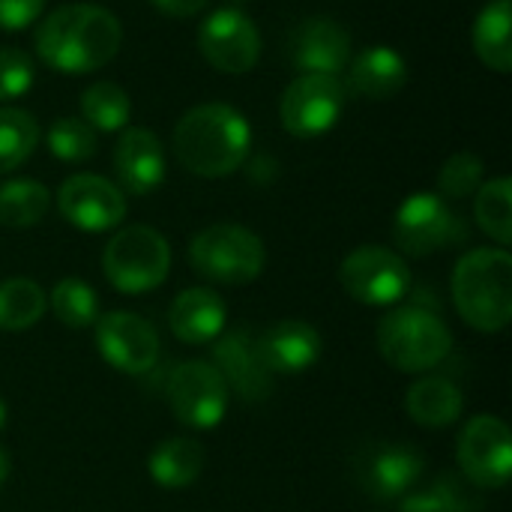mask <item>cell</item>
<instances>
[{"label": "cell", "instance_id": "22", "mask_svg": "<svg viewBox=\"0 0 512 512\" xmlns=\"http://www.w3.org/2000/svg\"><path fill=\"white\" fill-rule=\"evenodd\" d=\"M405 408H408V417L417 426L444 429V426H453L462 417L465 396L450 378H423L408 390Z\"/></svg>", "mask_w": 512, "mask_h": 512}, {"label": "cell", "instance_id": "26", "mask_svg": "<svg viewBox=\"0 0 512 512\" xmlns=\"http://www.w3.org/2000/svg\"><path fill=\"white\" fill-rule=\"evenodd\" d=\"M51 207V192L39 180H9L0 186V225L3 228H33L45 219Z\"/></svg>", "mask_w": 512, "mask_h": 512}, {"label": "cell", "instance_id": "38", "mask_svg": "<svg viewBox=\"0 0 512 512\" xmlns=\"http://www.w3.org/2000/svg\"><path fill=\"white\" fill-rule=\"evenodd\" d=\"M6 417H9V408H6V399L0 396V429L6 426Z\"/></svg>", "mask_w": 512, "mask_h": 512}, {"label": "cell", "instance_id": "8", "mask_svg": "<svg viewBox=\"0 0 512 512\" xmlns=\"http://www.w3.org/2000/svg\"><path fill=\"white\" fill-rule=\"evenodd\" d=\"M342 288L363 306H393L408 297L414 279L402 255L384 246H360L339 267Z\"/></svg>", "mask_w": 512, "mask_h": 512}, {"label": "cell", "instance_id": "1", "mask_svg": "<svg viewBox=\"0 0 512 512\" xmlns=\"http://www.w3.org/2000/svg\"><path fill=\"white\" fill-rule=\"evenodd\" d=\"M123 27L114 12L96 3L54 9L36 27V54L57 72L84 75L102 69L120 51Z\"/></svg>", "mask_w": 512, "mask_h": 512}, {"label": "cell", "instance_id": "35", "mask_svg": "<svg viewBox=\"0 0 512 512\" xmlns=\"http://www.w3.org/2000/svg\"><path fill=\"white\" fill-rule=\"evenodd\" d=\"M45 0H0V27L3 30H24L42 12Z\"/></svg>", "mask_w": 512, "mask_h": 512}, {"label": "cell", "instance_id": "34", "mask_svg": "<svg viewBox=\"0 0 512 512\" xmlns=\"http://www.w3.org/2000/svg\"><path fill=\"white\" fill-rule=\"evenodd\" d=\"M33 84V60L21 48H0V102L18 99Z\"/></svg>", "mask_w": 512, "mask_h": 512}, {"label": "cell", "instance_id": "32", "mask_svg": "<svg viewBox=\"0 0 512 512\" xmlns=\"http://www.w3.org/2000/svg\"><path fill=\"white\" fill-rule=\"evenodd\" d=\"M48 150L51 156L63 159V162H84L96 153V129L90 123H84L81 117H60L51 123L48 135Z\"/></svg>", "mask_w": 512, "mask_h": 512}, {"label": "cell", "instance_id": "36", "mask_svg": "<svg viewBox=\"0 0 512 512\" xmlns=\"http://www.w3.org/2000/svg\"><path fill=\"white\" fill-rule=\"evenodd\" d=\"M159 12L171 15V18H192L198 15L210 0H150Z\"/></svg>", "mask_w": 512, "mask_h": 512}, {"label": "cell", "instance_id": "15", "mask_svg": "<svg viewBox=\"0 0 512 512\" xmlns=\"http://www.w3.org/2000/svg\"><path fill=\"white\" fill-rule=\"evenodd\" d=\"M96 348L123 375H147L159 363V336L135 312H105L96 318Z\"/></svg>", "mask_w": 512, "mask_h": 512}, {"label": "cell", "instance_id": "7", "mask_svg": "<svg viewBox=\"0 0 512 512\" xmlns=\"http://www.w3.org/2000/svg\"><path fill=\"white\" fill-rule=\"evenodd\" d=\"M162 396L171 414L189 429H213L228 411V387L210 363L186 360L165 375Z\"/></svg>", "mask_w": 512, "mask_h": 512}, {"label": "cell", "instance_id": "29", "mask_svg": "<svg viewBox=\"0 0 512 512\" xmlns=\"http://www.w3.org/2000/svg\"><path fill=\"white\" fill-rule=\"evenodd\" d=\"M477 225L501 246L507 249L512 243V183L510 177H495L477 189L474 201Z\"/></svg>", "mask_w": 512, "mask_h": 512}, {"label": "cell", "instance_id": "24", "mask_svg": "<svg viewBox=\"0 0 512 512\" xmlns=\"http://www.w3.org/2000/svg\"><path fill=\"white\" fill-rule=\"evenodd\" d=\"M510 21V0H492V3L480 12V18H477V24H474V51H477V57H480L489 69H495V72H501V75H507L512 69Z\"/></svg>", "mask_w": 512, "mask_h": 512}, {"label": "cell", "instance_id": "27", "mask_svg": "<svg viewBox=\"0 0 512 512\" xmlns=\"http://www.w3.org/2000/svg\"><path fill=\"white\" fill-rule=\"evenodd\" d=\"M48 309L45 291L33 279H6L0 282V330L18 333L42 321Z\"/></svg>", "mask_w": 512, "mask_h": 512}, {"label": "cell", "instance_id": "9", "mask_svg": "<svg viewBox=\"0 0 512 512\" xmlns=\"http://www.w3.org/2000/svg\"><path fill=\"white\" fill-rule=\"evenodd\" d=\"M426 459L402 441H369L354 456V480L375 501H402L420 483Z\"/></svg>", "mask_w": 512, "mask_h": 512}, {"label": "cell", "instance_id": "19", "mask_svg": "<svg viewBox=\"0 0 512 512\" xmlns=\"http://www.w3.org/2000/svg\"><path fill=\"white\" fill-rule=\"evenodd\" d=\"M321 348H324L321 333L312 324L294 318H285L258 336V351L273 375L309 372L318 363Z\"/></svg>", "mask_w": 512, "mask_h": 512}, {"label": "cell", "instance_id": "13", "mask_svg": "<svg viewBox=\"0 0 512 512\" xmlns=\"http://www.w3.org/2000/svg\"><path fill=\"white\" fill-rule=\"evenodd\" d=\"M198 51L201 57L228 75L249 72L261 57V33L255 21L240 9H216L198 27Z\"/></svg>", "mask_w": 512, "mask_h": 512}, {"label": "cell", "instance_id": "37", "mask_svg": "<svg viewBox=\"0 0 512 512\" xmlns=\"http://www.w3.org/2000/svg\"><path fill=\"white\" fill-rule=\"evenodd\" d=\"M9 471H12V462H9V453L0 447V492H3V486H6V480H9Z\"/></svg>", "mask_w": 512, "mask_h": 512}, {"label": "cell", "instance_id": "33", "mask_svg": "<svg viewBox=\"0 0 512 512\" xmlns=\"http://www.w3.org/2000/svg\"><path fill=\"white\" fill-rule=\"evenodd\" d=\"M483 186V159L477 153H456L438 171L441 198H468Z\"/></svg>", "mask_w": 512, "mask_h": 512}, {"label": "cell", "instance_id": "31", "mask_svg": "<svg viewBox=\"0 0 512 512\" xmlns=\"http://www.w3.org/2000/svg\"><path fill=\"white\" fill-rule=\"evenodd\" d=\"M51 309H54L57 321L66 324L69 330L90 327L99 318L96 291L87 282L75 279V276H66V279H60L54 285V291H51Z\"/></svg>", "mask_w": 512, "mask_h": 512}, {"label": "cell", "instance_id": "6", "mask_svg": "<svg viewBox=\"0 0 512 512\" xmlns=\"http://www.w3.org/2000/svg\"><path fill=\"white\" fill-rule=\"evenodd\" d=\"M192 267L219 285L255 282L264 270L267 252L258 234L240 225H210L198 231L189 243Z\"/></svg>", "mask_w": 512, "mask_h": 512}, {"label": "cell", "instance_id": "28", "mask_svg": "<svg viewBox=\"0 0 512 512\" xmlns=\"http://www.w3.org/2000/svg\"><path fill=\"white\" fill-rule=\"evenodd\" d=\"M129 114H132L129 93H126L120 84H114V81L90 84V87L81 93V120L90 123V126L99 129V132L126 129Z\"/></svg>", "mask_w": 512, "mask_h": 512}, {"label": "cell", "instance_id": "11", "mask_svg": "<svg viewBox=\"0 0 512 512\" xmlns=\"http://www.w3.org/2000/svg\"><path fill=\"white\" fill-rule=\"evenodd\" d=\"M462 237H468V231L462 228V222L456 219V213L447 207L441 195L417 192L405 198L402 207L396 210L393 240L405 255L426 258L444 246L459 243Z\"/></svg>", "mask_w": 512, "mask_h": 512}, {"label": "cell", "instance_id": "12", "mask_svg": "<svg viewBox=\"0 0 512 512\" xmlns=\"http://www.w3.org/2000/svg\"><path fill=\"white\" fill-rule=\"evenodd\" d=\"M342 105H345V87L336 75L303 72L285 87L279 117L294 138H318L336 126Z\"/></svg>", "mask_w": 512, "mask_h": 512}, {"label": "cell", "instance_id": "30", "mask_svg": "<svg viewBox=\"0 0 512 512\" xmlns=\"http://www.w3.org/2000/svg\"><path fill=\"white\" fill-rule=\"evenodd\" d=\"M39 144V126L33 114L21 108H0V174L15 171L30 159Z\"/></svg>", "mask_w": 512, "mask_h": 512}, {"label": "cell", "instance_id": "39", "mask_svg": "<svg viewBox=\"0 0 512 512\" xmlns=\"http://www.w3.org/2000/svg\"><path fill=\"white\" fill-rule=\"evenodd\" d=\"M228 3H231V9H240V6H243V3H249V0H228Z\"/></svg>", "mask_w": 512, "mask_h": 512}, {"label": "cell", "instance_id": "10", "mask_svg": "<svg viewBox=\"0 0 512 512\" xmlns=\"http://www.w3.org/2000/svg\"><path fill=\"white\" fill-rule=\"evenodd\" d=\"M465 480L477 489H504L512 474V432L501 417L480 414L468 420L456 447Z\"/></svg>", "mask_w": 512, "mask_h": 512}, {"label": "cell", "instance_id": "20", "mask_svg": "<svg viewBox=\"0 0 512 512\" xmlns=\"http://www.w3.org/2000/svg\"><path fill=\"white\" fill-rule=\"evenodd\" d=\"M228 321L225 300L210 288H186L168 309V327L183 345H210Z\"/></svg>", "mask_w": 512, "mask_h": 512}, {"label": "cell", "instance_id": "17", "mask_svg": "<svg viewBox=\"0 0 512 512\" xmlns=\"http://www.w3.org/2000/svg\"><path fill=\"white\" fill-rule=\"evenodd\" d=\"M291 63L312 75L339 78L351 63V33L330 15H312L291 36Z\"/></svg>", "mask_w": 512, "mask_h": 512}, {"label": "cell", "instance_id": "4", "mask_svg": "<svg viewBox=\"0 0 512 512\" xmlns=\"http://www.w3.org/2000/svg\"><path fill=\"white\" fill-rule=\"evenodd\" d=\"M378 348L399 372H429L453 351V333L438 312L417 300L381 318Z\"/></svg>", "mask_w": 512, "mask_h": 512}, {"label": "cell", "instance_id": "21", "mask_svg": "<svg viewBox=\"0 0 512 512\" xmlns=\"http://www.w3.org/2000/svg\"><path fill=\"white\" fill-rule=\"evenodd\" d=\"M348 81H351V90L366 99H390L405 87L408 66L396 48L372 45V48L360 51L357 60L351 63Z\"/></svg>", "mask_w": 512, "mask_h": 512}, {"label": "cell", "instance_id": "25", "mask_svg": "<svg viewBox=\"0 0 512 512\" xmlns=\"http://www.w3.org/2000/svg\"><path fill=\"white\" fill-rule=\"evenodd\" d=\"M480 507L477 486H471L465 477L441 474L420 492H408L396 512H480Z\"/></svg>", "mask_w": 512, "mask_h": 512}, {"label": "cell", "instance_id": "23", "mask_svg": "<svg viewBox=\"0 0 512 512\" xmlns=\"http://www.w3.org/2000/svg\"><path fill=\"white\" fill-rule=\"evenodd\" d=\"M147 471L168 492L189 489L204 471V447L192 438H168L150 453Z\"/></svg>", "mask_w": 512, "mask_h": 512}, {"label": "cell", "instance_id": "18", "mask_svg": "<svg viewBox=\"0 0 512 512\" xmlns=\"http://www.w3.org/2000/svg\"><path fill=\"white\" fill-rule=\"evenodd\" d=\"M114 171L129 195H150L165 180V153L150 129L129 126L114 147Z\"/></svg>", "mask_w": 512, "mask_h": 512}, {"label": "cell", "instance_id": "16", "mask_svg": "<svg viewBox=\"0 0 512 512\" xmlns=\"http://www.w3.org/2000/svg\"><path fill=\"white\" fill-rule=\"evenodd\" d=\"M57 207L69 225L87 234L111 231L126 216V195L99 174H75L57 192Z\"/></svg>", "mask_w": 512, "mask_h": 512}, {"label": "cell", "instance_id": "5", "mask_svg": "<svg viewBox=\"0 0 512 512\" xmlns=\"http://www.w3.org/2000/svg\"><path fill=\"white\" fill-rule=\"evenodd\" d=\"M102 270L120 294H144L159 288L171 270V246L150 225H129L117 231L105 252Z\"/></svg>", "mask_w": 512, "mask_h": 512}, {"label": "cell", "instance_id": "14", "mask_svg": "<svg viewBox=\"0 0 512 512\" xmlns=\"http://www.w3.org/2000/svg\"><path fill=\"white\" fill-rule=\"evenodd\" d=\"M213 345V369L225 381L228 393H234L246 405L267 402L273 393V372L267 369L261 351H258V336L246 327L237 330H222V336Z\"/></svg>", "mask_w": 512, "mask_h": 512}, {"label": "cell", "instance_id": "2", "mask_svg": "<svg viewBox=\"0 0 512 512\" xmlns=\"http://www.w3.org/2000/svg\"><path fill=\"white\" fill-rule=\"evenodd\" d=\"M177 162L198 177L234 174L252 150V126L246 117L222 102H207L189 108L174 126Z\"/></svg>", "mask_w": 512, "mask_h": 512}, {"label": "cell", "instance_id": "3", "mask_svg": "<svg viewBox=\"0 0 512 512\" xmlns=\"http://www.w3.org/2000/svg\"><path fill=\"white\" fill-rule=\"evenodd\" d=\"M453 303L480 333H501L512 321V255L474 249L453 270Z\"/></svg>", "mask_w": 512, "mask_h": 512}]
</instances>
